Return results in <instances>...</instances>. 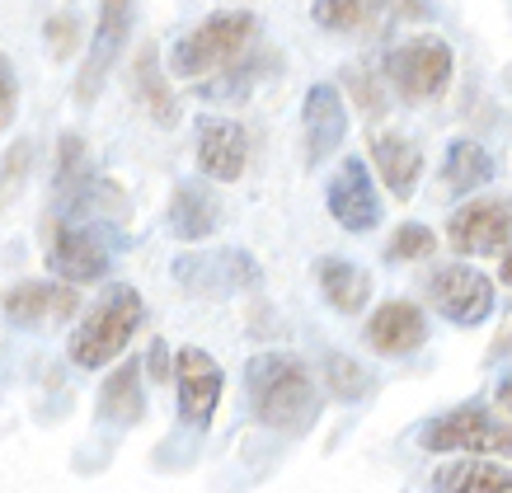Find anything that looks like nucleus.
I'll list each match as a JSON object with an SVG mask.
<instances>
[{"instance_id":"1","label":"nucleus","mask_w":512,"mask_h":493,"mask_svg":"<svg viewBox=\"0 0 512 493\" xmlns=\"http://www.w3.org/2000/svg\"><path fill=\"white\" fill-rule=\"evenodd\" d=\"M245 390L254 404V418L273 432H306L320 414V386L306 371V362H296L287 353H259L245 367Z\"/></svg>"},{"instance_id":"2","label":"nucleus","mask_w":512,"mask_h":493,"mask_svg":"<svg viewBox=\"0 0 512 493\" xmlns=\"http://www.w3.org/2000/svg\"><path fill=\"white\" fill-rule=\"evenodd\" d=\"M141 315H146V306H141L137 287H127V282L109 287L85 310V320L76 324V334H71V362L85 371H99V367H109V362H118L127 353V343L137 339Z\"/></svg>"},{"instance_id":"3","label":"nucleus","mask_w":512,"mask_h":493,"mask_svg":"<svg viewBox=\"0 0 512 493\" xmlns=\"http://www.w3.org/2000/svg\"><path fill=\"white\" fill-rule=\"evenodd\" d=\"M259 33V19L249 10H217L207 15L193 33H184L170 52V66L179 80H202V76H217L226 66L254 43Z\"/></svg>"},{"instance_id":"4","label":"nucleus","mask_w":512,"mask_h":493,"mask_svg":"<svg viewBox=\"0 0 512 493\" xmlns=\"http://www.w3.org/2000/svg\"><path fill=\"white\" fill-rule=\"evenodd\" d=\"M423 451H433V456H451V451H461V456H512V423L503 418H489L480 404H466V409H451V414L433 418L428 428L419 432Z\"/></svg>"},{"instance_id":"5","label":"nucleus","mask_w":512,"mask_h":493,"mask_svg":"<svg viewBox=\"0 0 512 493\" xmlns=\"http://www.w3.org/2000/svg\"><path fill=\"white\" fill-rule=\"evenodd\" d=\"M451 47L442 38H409L386 52V80L404 104H428L451 85Z\"/></svg>"},{"instance_id":"6","label":"nucleus","mask_w":512,"mask_h":493,"mask_svg":"<svg viewBox=\"0 0 512 493\" xmlns=\"http://www.w3.org/2000/svg\"><path fill=\"white\" fill-rule=\"evenodd\" d=\"M113 249L109 240L99 235V226H76V221H57L47 231V268L57 273V282H71V287H85V282H99L109 273Z\"/></svg>"},{"instance_id":"7","label":"nucleus","mask_w":512,"mask_h":493,"mask_svg":"<svg viewBox=\"0 0 512 493\" xmlns=\"http://www.w3.org/2000/svg\"><path fill=\"white\" fill-rule=\"evenodd\" d=\"M512 240V202L508 198H470L447 221V245L466 259L503 254Z\"/></svg>"},{"instance_id":"8","label":"nucleus","mask_w":512,"mask_h":493,"mask_svg":"<svg viewBox=\"0 0 512 493\" xmlns=\"http://www.w3.org/2000/svg\"><path fill=\"white\" fill-rule=\"evenodd\" d=\"M428 301H433L451 324H480L489 310H494V282L484 278L480 268H466V263H442L433 278H428Z\"/></svg>"},{"instance_id":"9","label":"nucleus","mask_w":512,"mask_h":493,"mask_svg":"<svg viewBox=\"0 0 512 493\" xmlns=\"http://www.w3.org/2000/svg\"><path fill=\"white\" fill-rule=\"evenodd\" d=\"M127 38H132V0H99V24H94L90 52H85V66H80V80H76L80 104H94V94L109 80Z\"/></svg>"},{"instance_id":"10","label":"nucleus","mask_w":512,"mask_h":493,"mask_svg":"<svg viewBox=\"0 0 512 493\" xmlns=\"http://www.w3.org/2000/svg\"><path fill=\"white\" fill-rule=\"evenodd\" d=\"M325 202H329V216L339 221L343 231L367 235L372 226H381V193H376V184H372L367 160H357V155H348L339 170H334Z\"/></svg>"},{"instance_id":"11","label":"nucleus","mask_w":512,"mask_h":493,"mask_svg":"<svg viewBox=\"0 0 512 493\" xmlns=\"http://www.w3.org/2000/svg\"><path fill=\"white\" fill-rule=\"evenodd\" d=\"M221 367L202 348H179L174 353V390H179V414L188 428H207L221 400Z\"/></svg>"},{"instance_id":"12","label":"nucleus","mask_w":512,"mask_h":493,"mask_svg":"<svg viewBox=\"0 0 512 493\" xmlns=\"http://www.w3.org/2000/svg\"><path fill=\"white\" fill-rule=\"evenodd\" d=\"M249 165V132L231 118H207L198 127V170L212 184H235Z\"/></svg>"},{"instance_id":"13","label":"nucleus","mask_w":512,"mask_h":493,"mask_svg":"<svg viewBox=\"0 0 512 493\" xmlns=\"http://www.w3.org/2000/svg\"><path fill=\"white\" fill-rule=\"evenodd\" d=\"M367 343H372V353H381V357H409L428 343V320H423V310L409 306V301H386V306H376L372 320H367Z\"/></svg>"},{"instance_id":"14","label":"nucleus","mask_w":512,"mask_h":493,"mask_svg":"<svg viewBox=\"0 0 512 493\" xmlns=\"http://www.w3.org/2000/svg\"><path fill=\"white\" fill-rule=\"evenodd\" d=\"M80 306V296L71 282H43V278H33V282H19V287H10L5 292V315L15 324H57L66 320V315H76Z\"/></svg>"},{"instance_id":"15","label":"nucleus","mask_w":512,"mask_h":493,"mask_svg":"<svg viewBox=\"0 0 512 493\" xmlns=\"http://www.w3.org/2000/svg\"><path fill=\"white\" fill-rule=\"evenodd\" d=\"M301 123H306V155L325 160L329 151H339L343 132H348V108L334 85H311L306 104H301Z\"/></svg>"},{"instance_id":"16","label":"nucleus","mask_w":512,"mask_h":493,"mask_svg":"<svg viewBox=\"0 0 512 493\" xmlns=\"http://www.w3.org/2000/svg\"><path fill=\"white\" fill-rule=\"evenodd\" d=\"M372 165H376V174H381V184L400 202L414 198V188H419V179H423V155L409 137H400V132L372 137Z\"/></svg>"},{"instance_id":"17","label":"nucleus","mask_w":512,"mask_h":493,"mask_svg":"<svg viewBox=\"0 0 512 493\" xmlns=\"http://www.w3.org/2000/svg\"><path fill=\"white\" fill-rule=\"evenodd\" d=\"M433 493H512V470L498 461H447L433 470Z\"/></svg>"},{"instance_id":"18","label":"nucleus","mask_w":512,"mask_h":493,"mask_svg":"<svg viewBox=\"0 0 512 493\" xmlns=\"http://www.w3.org/2000/svg\"><path fill=\"white\" fill-rule=\"evenodd\" d=\"M217 221H221V207L202 184L184 179V184L174 188V198H170V231H174V240H207V235L217 231Z\"/></svg>"},{"instance_id":"19","label":"nucleus","mask_w":512,"mask_h":493,"mask_svg":"<svg viewBox=\"0 0 512 493\" xmlns=\"http://www.w3.org/2000/svg\"><path fill=\"white\" fill-rule=\"evenodd\" d=\"M315 278H320L325 301L334 310H343V315H357L367 306V296H372V273L353 259H320L315 263Z\"/></svg>"},{"instance_id":"20","label":"nucleus","mask_w":512,"mask_h":493,"mask_svg":"<svg viewBox=\"0 0 512 493\" xmlns=\"http://www.w3.org/2000/svg\"><path fill=\"white\" fill-rule=\"evenodd\" d=\"M132 90H137L141 108H146V113H151L160 127H174V123H179V104H174L170 80H165V71H160V52L151 43L137 52V66H132Z\"/></svg>"},{"instance_id":"21","label":"nucleus","mask_w":512,"mask_h":493,"mask_svg":"<svg viewBox=\"0 0 512 493\" xmlns=\"http://www.w3.org/2000/svg\"><path fill=\"white\" fill-rule=\"evenodd\" d=\"M99 414L113 418L118 428L127 423H137L146 418V390H141V362H123V367L113 371L104 390H99Z\"/></svg>"},{"instance_id":"22","label":"nucleus","mask_w":512,"mask_h":493,"mask_svg":"<svg viewBox=\"0 0 512 493\" xmlns=\"http://www.w3.org/2000/svg\"><path fill=\"white\" fill-rule=\"evenodd\" d=\"M494 179V160L484 151L480 141H451L447 146V160H442V188L447 193H475Z\"/></svg>"},{"instance_id":"23","label":"nucleus","mask_w":512,"mask_h":493,"mask_svg":"<svg viewBox=\"0 0 512 493\" xmlns=\"http://www.w3.org/2000/svg\"><path fill=\"white\" fill-rule=\"evenodd\" d=\"M311 19L320 24V29L348 33V38H357V33H372L376 24H381V15H376L372 0H315Z\"/></svg>"},{"instance_id":"24","label":"nucleus","mask_w":512,"mask_h":493,"mask_svg":"<svg viewBox=\"0 0 512 493\" xmlns=\"http://www.w3.org/2000/svg\"><path fill=\"white\" fill-rule=\"evenodd\" d=\"M433 249H437V235L428 231V226H419V221H409V226H400V231L390 235V245H386V259H390V263L433 259Z\"/></svg>"},{"instance_id":"25","label":"nucleus","mask_w":512,"mask_h":493,"mask_svg":"<svg viewBox=\"0 0 512 493\" xmlns=\"http://www.w3.org/2000/svg\"><path fill=\"white\" fill-rule=\"evenodd\" d=\"M325 381H329V395H339V400H357L362 390H367V371L348 362V357H325Z\"/></svg>"},{"instance_id":"26","label":"nucleus","mask_w":512,"mask_h":493,"mask_svg":"<svg viewBox=\"0 0 512 493\" xmlns=\"http://www.w3.org/2000/svg\"><path fill=\"white\" fill-rule=\"evenodd\" d=\"M348 90H353L357 108H362L367 118H386V90H381V80L362 76V71H348Z\"/></svg>"},{"instance_id":"27","label":"nucleus","mask_w":512,"mask_h":493,"mask_svg":"<svg viewBox=\"0 0 512 493\" xmlns=\"http://www.w3.org/2000/svg\"><path fill=\"white\" fill-rule=\"evenodd\" d=\"M15 104H19V90H15V71L5 62V52H0V132L15 123Z\"/></svg>"},{"instance_id":"28","label":"nucleus","mask_w":512,"mask_h":493,"mask_svg":"<svg viewBox=\"0 0 512 493\" xmlns=\"http://www.w3.org/2000/svg\"><path fill=\"white\" fill-rule=\"evenodd\" d=\"M24 165H29V146H15V151H10V160H5V170H0V202L15 198L19 179H24Z\"/></svg>"},{"instance_id":"29","label":"nucleus","mask_w":512,"mask_h":493,"mask_svg":"<svg viewBox=\"0 0 512 493\" xmlns=\"http://www.w3.org/2000/svg\"><path fill=\"white\" fill-rule=\"evenodd\" d=\"M47 38H52V57H66V47H76V19L57 15L47 24Z\"/></svg>"},{"instance_id":"30","label":"nucleus","mask_w":512,"mask_h":493,"mask_svg":"<svg viewBox=\"0 0 512 493\" xmlns=\"http://www.w3.org/2000/svg\"><path fill=\"white\" fill-rule=\"evenodd\" d=\"M372 5H386L395 15H409V19H423L428 15V0H372Z\"/></svg>"},{"instance_id":"31","label":"nucleus","mask_w":512,"mask_h":493,"mask_svg":"<svg viewBox=\"0 0 512 493\" xmlns=\"http://www.w3.org/2000/svg\"><path fill=\"white\" fill-rule=\"evenodd\" d=\"M498 409H508V414H512V376L498 386Z\"/></svg>"},{"instance_id":"32","label":"nucleus","mask_w":512,"mask_h":493,"mask_svg":"<svg viewBox=\"0 0 512 493\" xmlns=\"http://www.w3.org/2000/svg\"><path fill=\"white\" fill-rule=\"evenodd\" d=\"M498 278H503V287H512V240H508V254H503V273H498Z\"/></svg>"},{"instance_id":"33","label":"nucleus","mask_w":512,"mask_h":493,"mask_svg":"<svg viewBox=\"0 0 512 493\" xmlns=\"http://www.w3.org/2000/svg\"><path fill=\"white\" fill-rule=\"evenodd\" d=\"M503 343H508V348H512V334H508V339H503Z\"/></svg>"}]
</instances>
